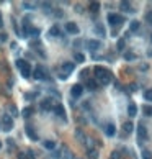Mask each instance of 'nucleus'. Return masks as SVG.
<instances>
[{
  "label": "nucleus",
  "instance_id": "obj_18",
  "mask_svg": "<svg viewBox=\"0 0 152 159\" xmlns=\"http://www.w3.org/2000/svg\"><path fill=\"white\" fill-rule=\"evenodd\" d=\"M49 36H52V38H59L61 36V30H59V26H57V25H54V26H52L51 28V30H49Z\"/></svg>",
  "mask_w": 152,
  "mask_h": 159
},
{
  "label": "nucleus",
  "instance_id": "obj_32",
  "mask_svg": "<svg viewBox=\"0 0 152 159\" xmlns=\"http://www.w3.org/2000/svg\"><path fill=\"white\" fill-rule=\"evenodd\" d=\"M124 59H126V61L136 59V54H132V53H126V54H124Z\"/></svg>",
  "mask_w": 152,
  "mask_h": 159
},
{
  "label": "nucleus",
  "instance_id": "obj_34",
  "mask_svg": "<svg viewBox=\"0 0 152 159\" xmlns=\"http://www.w3.org/2000/svg\"><path fill=\"white\" fill-rule=\"evenodd\" d=\"M30 113H33V108H30V107H28V108L23 110V117H30Z\"/></svg>",
  "mask_w": 152,
  "mask_h": 159
},
{
  "label": "nucleus",
  "instance_id": "obj_23",
  "mask_svg": "<svg viewBox=\"0 0 152 159\" xmlns=\"http://www.w3.org/2000/svg\"><path fill=\"white\" fill-rule=\"evenodd\" d=\"M89 8H90V12H93V13H97L98 10H100V3H98V2H90V5H89Z\"/></svg>",
  "mask_w": 152,
  "mask_h": 159
},
{
  "label": "nucleus",
  "instance_id": "obj_30",
  "mask_svg": "<svg viewBox=\"0 0 152 159\" xmlns=\"http://www.w3.org/2000/svg\"><path fill=\"white\" fill-rule=\"evenodd\" d=\"M75 61H77V62H85V56L82 53H77V54H75Z\"/></svg>",
  "mask_w": 152,
  "mask_h": 159
},
{
  "label": "nucleus",
  "instance_id": "obj_4",
  "mask_svg": "<svg viewBox=\"0 0 152 159\" xmlns=\"http://www.w3.org/2000/svg\"><path fill=\"white\" fill-rule=\"evenodd\" d=\"M93 72H95V81H98V79H102V77H105V76L110 74V71L106 69V67H103V66H95Z\"/></svg>",
  "mask_w": 152,
  "mask_h": 159
},
{
  "label": "nucleus",
  "instance_id": "obj_21",
  "mask_svg": "<svg viewBox=\"0 0 152 159\" xmlns=\"http://www.w3.org/2000/svg\"><path fill=\"white\" fill-rule=\"evenodd\" d=\"M26 35H28V36H33V38H38V36L41 35V31L38 30V28H28Z\"/></svg>",
  "mask_w": 152,
  "mask_h": 159
},
{
  "label": "nucleus",
  "instance_id": "obj_22",
  "mask_svg": "<svg viewBox=\"0 0 152 159\" xmlns=\"http://www.w3.org/2000/svg\"><path fill=\"white\" fill-rule=\"evenodd\" d=\"M132 128H134V126H132V123H131V121H126L124 125H123V131H124L126 135H128V133H131V131H132Z\"/></svg>",
  "mask_w": 152,
  "mask_h": 159
},
{
  "label": "nucleus",
  "instance_id": "obj_12",
  "mask_svg": "<svg viewBox=\"0 0 152 159\" xmlns=\"http://www.w3.org/2000/svg\"><path fill=\"white\" fill-rule=\"evenodd\" d=\"M54 113L59 118H62V120H66V110H64V107H62V104H57V105H54Z\"/></svg>",
  "mask_w": 152,
  "mask_h": 159
},
{
  "label": "nucleus",
  "instance_id": "obj_14",
  "mask_svg": "<svg viewBox=\"0 0 152 159\" xmlns=\"http://www.w3.org/2000/svg\"><path fill=\"white\" fill-rule=\"evenodd\" d=\"M105 135H106V136H110V138L116 135V126H115L113 123H108L106 126H105Z\"/></svg>",
  "mask_w": 152,
  "mask_h": 159
},
{
  "label": "nucleus",
  "instance_id": "obj_44",
  "mask_svg": "<svg viewBox=\"0 0 152 159\" xmlns=\"http://www.w3.org/2000/svg\"><path fill=\"white\" fill-rule=\"evenodd\" d=\"M0 128H2V125H0Z\"/></svg>",
  "mask_w": 152,
  "mask_h": 159
},
{
  "label": "nucleus",
  "instance_id": "obj_35",
  "mask_svg": "<svg viewBox=\"0 0 152 159\" xmlns=\"http://www.w3.org/2000/svg\"><path fill=\"white\" fill-rule=\"evenodd\" d=\"M124 44H126V43H124V39H119V41H118V49L123 51V49H124Z\"/></svg>",
  "mask_w": 152,
  "mask_h": 159
},
{
  "label": "nucleus",
  "instance_id": "obj_7",
  "mask_svg": "<svg viewBox=\"0 0 152 159\" xmlns=\"http://www.w3.org/2000/svg\"><path fill=\"white\" fill-rule=\"evenodd\" d=\"M25 131H26V136H28V138H30L31 141H38V139H39V136H38V133H36V130H34L31 125H26Z\"/></svg>",
  "mask_w": 152,
  "mask_h": 159
},
{
  "label": "nucleus",
  "instance_id": "obj_37",
  "mask_svg": "<svg viewBox=\"0 0 152 159\" xmlns=\"http://www.w3.org/2000/svg\"><path fill=\"white\" fill-rule=\"evenodd\" d=\"M7 41V33H0V43Z\"/></svg>",
  "mask_w": 152,
  "mask_h": 159
},
{
  "label": "nucleus",
  "instance_id": "obj_2",
  "mask_svg": "<svg viewBox=\"0 0 152 159\" xmlns=\"http://www.w3.org/2000/svg\"><path fill=\"white\" fill-rule=\"evenodd\" d=\"M0 125H2V130H3V131H11V130H13V118H11L8 113H5V115L2 117V121H0Z\"/></svg>",
  "mask_w": 152,
  "mask_h": 159
},
{
  "label": "nucleus",
  "instance_id": "obj_10",
  "mask_svg": "<svg viewBox=\"0 0 152 159\" xmlns=\"http://www.w3.org/2000/svg\"><path fill=\"white\" fill-rule=\"evenodd\" d=\"M33 77L36 79V81H44L46 79V71L41 66H38L36 69H34V72H33Z\"/></svg>",
  "mask_w": 152,
  "mask_h": 159
},
{
  "label": "nucleus",
  "instance_id": "obj_3",
  "mask_svg": "<svg viewBox=\"0 0 152 159\" xmlns=\"http://www.w3.org/2000/svg\"><path fill=\"white\" fill-rule=\"evenodd\" d=\"M106 20H108V23L111 26H119L121 23H124V18H123L121 15H118V13H108Z\"/></svg>",
  "mask_w": 152,
  "mask_h": 159
},
{
  "label": "nucleus",
  "instance_id": "obj_29",
  "mask_svg": "<svg viewBox=\"0 0 152 159\" xmlns=\"http://www.w3.org/2000/svg\"><path fill=\"white\" fill-rule=\"evenodd\" d=\"M142 159H152V152L149 149H142Z\"/></svg>",
  "mask_w": 152,
  "mask_h": 159
},
{
  "label": "nucleus",
  "instance_id": "obj_26",
  "mask_svg": "<svg viewBox=\"0 0 152 159\" xmlns=\"http://www.w3.org/2000/svg\"><path fill=\"white\" fill-rule=\"evenodd\" d=\"M95 33H98L100 36H105V35H106V31H105V28H103L102 25H97V26H95Z\"/></svg>",
  "mask_w": 152,
  "mask_h": 159
},
{
  "label": "nucleus",
  "instance_id": "obj_8",
  "mask_svg": "<svg viewBox=\"0 0 152 159\" xmlns=\"http://www.w3.org/2000/svg\"><path fill=\"white\" fill-rule=\"evenodd\" d=\"M137 138H139L141 143L147 139V128H145L142 123H139V126H137Z\"/></svg>",
  "mask_w": 152,
  "mask_h": 159
},
{
  "label": "nucleus",
  "instance_id": "obj_20",
  "mask_svg": "<svg viewBox=\"0 0 152 159\" xmlns=\"http://www.w3.org/2000/svg\"><path fill=\"white\" fill-rule=\"evenodd\" d=\"M139 28H141V23H139L137 20H132L131 23H129V31H132V33H136Z\"/></svg>",
  "mask_w": 152,
  "mask_h": 159
},
{
  "label": "nucleus",
  "instance_id": "obj_17",
  "mask_svg": "<svg viewBox=\"0 0 152 159\" xmlns=\"http://www.w3.org/2000/svg\"><path fill=\"white\" fill-rule=\"evenodd\" d=\"M43 146L46 148V149H49V151H54V149H56V141L46 139V141H43Z\"/></svg>",
  "mask_w": 152,
  "mask_h": 159
},
{
  "label": "nucleus",
  "instance_id": "obj_9",
  "mask_svg": "<svg viewBox=\"0 0 152 159\" xmlns=\"http://www.w3.org/2000/svg\"><path fill=\"white\" fill-rule=\"evenodd\" d=\"M66 31L67 33H71V35H79V26H77V23H74V21H67L66 23Z\"/></svg>",
  "mask_w": 152,
  "mask_h": 159
},
{
  "label": "nucleus",
  "instance_id": "obj_16",
  "mask_svg": "<svg viewBox=\"0 0 152 159\" xmlns=\"http://www.w3.org/2000/svg\"><path fill=\"white\" fill-rule=\"evenodd\" d=\"M85 87L89 90H97L98 89V82L95 81V79H89V81L85 82Z\"/></svg>",
  "mask_w": 152,
  "mask_h": 159
},
{
  "label": "nucleus",
  "instance_id": "obj_28",
  "mask_svg": "<svg viewBox=\"0 0 152 159\" xmlns=\"http://www.w3.org/2000/svg\"><path fill=\"white\" fill-rule=\"evenodd\" d=\"M144 99L147 100V102H152V89H147L144 92Z\"/></svg>",
  "mask_w": 152,
  "mask_h": 159
},
{
  "label": "nucleus",
  "instance_id": "obj_1",
  "mask_svg": "<svg viewBox=\"0 0 152 159\" xmlns=\"http://www.w3.org/2000/svg\"><path fill=\"white\" fill-rule=\"evenodd\" d=\"M15 66H16V69L20 71V74H21L25 79H28V77L31 76V66H30V62H28V61H25V59H16Z\"/></svg>",
  "mask_w": 152,
  "mask_h": 159
},
{
  "label": "nucleus",
  "instance_id": "obj_6",
  "mask_svg": "<svg viewBox=\"0 0 152 159\" xmlns=\"http://www.w3.org/2000/svg\"><path fill=\"white\" fill-rule=\"evenodd\" d=\"M82 94H84V86H80V84H74V86L71 87V95L74 99L82 97Z\"/></svg>",
  "mask_w": 152,
  "mask_h": 159
},
{
  "label": "nucleus",
  "instance_id": "obj_5",
  "mask_svg": "<svg viewBox=\"0 0 152 159\" xmlns=\"http://www.w3.org/2000/svg\"><path fill=\"white\" fill-rule=\"evenodd\" d=\"M61 69H62V74H72L75 71V62H71V61H66V62H62V66H61Z\"/></svg>",
  "mask_w": 152,
  "mask_h": 159
},
{
  "label": "nucleus",
  "instance_id": "obj_33",
  "mask_svg": "<svg viewBox=\"0 0 152 159\" xmlns=\"http://www.w3.org/2000/svg\"><path fill=\"white\" fill-rule=\"evenodd\" d=\"M25 156H26V159H36V156H34V152H33V151H26V152H25Z\"/></svg>",
  "mask_w": 152,
  "mask_h": 159
},
{
  "label": "nucleus",
  "instance_id": "obj_19",
  "mask_svg": "<svg viewBox=\"0 0 152 159\" xmlns=\"http://www.w3.org/2000/svg\"><path fill=\"white\" fill-rule=\"evenodd\" d=\"M128 115H129V117H136L137 115V107L134 105V104L128 105Z\"/></svg>",
  "mask_w": 152,
  "mask_h": 159
},
{
  "label": "nucleus",
  "instance_id": "obj_31",
  "mask_svg": "<svg viewBox=\"0 0 152 159\" xmlns=\"http://www.w3.org/2000/svg\"><path fill=\"white\" fill-rule=\"evenodd\" d=\"M110 159H121L119 151H113V152H111V156H110Z\"/></svg>",
  "mask_w": 152,
  "mask_h": 159
},
{
  "label": "nucleus",
  "instance_id": "obj_42",
  "mask_svg": "<svg viewBox=\"0 0 152 159\" xmlns=\"http://www.w3.org/2000/svg\"><path fill=\"white\" fill-rule=\"evenodd\" d=\"M0 149H2V141H0Z\"/></svg>",
  "mask_w": 152,
  "mask_h": 159
},
{
  "label": "nucleus",
  "instance_id": "obj_38",
  "mask_svg": "<svg viewBox=\"0 0 152 159\" xmlns=\"http://www.w3.org/2000/svg\"><path fill=\"white\" fill-rule=\"evenodd\" d=\"M43 8H46V12H49V8H51V3H49V2L43 3Z\"/></svg>",
  "mask_w": 152,
  "mask_h": 159
},
{
  "label": "nucleus",
  "instance_id": "obj_11",
  "mask_svg": "<svg viewBox=\"0 0 152 159\" xmlns=\"http://www.w3.org/2000/svg\"><path fill=\"white\" fill-rule=\"evenodd\" d=\"M87 48L90 51H97V49L102 48V41H98V39H89V41H87Z\"/></svg>",
  "mask_w": 152,
  "mask_h": 159
},
{
  "label": "nucleus",
  "instance_id": "obj_25",
  "mask_svg": "<svg viewBox=\"0 0 152 159\" xmlns=\"http://www.w3.org/2000/svg\"><path fill=\"white\" fill-rule=\"evenodd\" d=\"M142 113H144L145 117H152V107H150V105L142 107Z\"/></svg>",
  "mask_w": 152,
  "mask_h": 159
},
{
  "label": "nucleus",
  "instance_id": "obj_41",
  "mask_svg": "<svg viewBox=\"0 0 152 159\" xmlns=\"http://www.w3.org/2000/svg\"><path fill=\"white\" fill-rule=\"evenodd\" d=\"M3 26V18H2V13H0V28Z\"/></svg>",
  "mask_w": 152,
  "mask_h": 159
},
{
  "label": "nucleus",
  "instance_id": "obj_13",
  "mask_svg": "<svg viewBox=\"0 0 152 159\" xmlns=\"http://www.w3.org/2000/svg\"><path fill=\"white\" fill-rule=\"evenodd\" d=\"M39 107H41V110H44V112L52 110V102H51V99H44V100L39 104Z\"/></svg>",
  "mask_w": 152,
  "mask_h": 159
},
{
  "label": "nucleus",
  "instance_id": "obj_24",
  "mask_svg": "<svg viewBox=\"0 0 152 159\" xmlns=\"http://www.w3.org/2000/svg\"><path fill=\"white\" fill-rule=\"evenodd\" d=\"M18 108H16V107L15 105H10V113H8V115L11 117V118H13V117H18Z\"/></svg>",
  "mask_w": 152,
  "mask_h": 159
},
{
  "label": "nucleus",
  "instance_id": "obj_27",
  "mask_svg": "<svg viewBox=\"0 0 152 159\" xmlns=\"http://www.w3.org/2000/svg\"><path fill=\"white\" fill-rule=\"evenodd\" d=\"M89 159H98V151L97 149H89Z\"/></svg>",
  "mask_w": 152,
  "mask_h": 159
},
{
  "label": "nucleus",
  "instance_id": "obj_43",
  "mask_svg": "<svg viewBox=\"0 0 152 159\" xmlns=\"http://www.w3.org/2000/svg\"><path fill=\"white\" fill-rule=\"evenodd\" d=\"M150 41H152V35H150Z\"/></svg>",
  "mask_w": 152,
  "mask_h": 159
},
{
  "label": "nucleus",
  "instance_id": "obj_36",
  "mask_svg": "<svg viewBox=\"0 0 152 159\" xmlns=\"http://www.w3.org/2000/svg\"><path fill=\"white\" fill-rule=\"evenodd\" d=\"M145 20H147L149 23L152 25V12H147V13H145Z\"/></svg>",
  "mask_w": 152,
  "mask_h": 159
},
{
  "label": "nucleus",
  "instance_id": "obj_40",
  "mask_svg": "<svg viewBox=\"0 0 152 159\" xmlns=\"http://www.w3.org/2000/svg\"><path fill=\"white\" fill-rule=\"evenodd\" d=\"M23 7H25V8H33V5L28 3V2H25V3H23Z\"/></svg>",
  "mask_w": 152,
  "mask_h": 159
},
{
  "label": "nucleus",
  "instance_id": "obj_15",
  "mask_svg": "<svg viewBox=\"0 0 152 159\" xmlns=\"http://www.w3.org/2000/svg\"><path fill=\"white\" fill-rule=\"evenodd\" d=\"M119 8L123 10V12H126V13H132L134 10H132V5L129 2H121L119 3Z\"/></svg>",
  "mask_w": 152,
  "mask_h": 159
},
{
  "label": "nucleus",
  "instance_id": "obj_39",
  "mask_svg": "<svg viewBox=\"0 0 152 159\" xmlns=\"http://www.w3.org/2000/svg\"><path fill=\"white\" fill-rule=\"evenodd\" d=\"M87 74H89V69H84V71L80 72V76H82V77H87Z\"/></svg>",
  "mask_w": 152,
  "mask_h": 159
}]
</instances>
